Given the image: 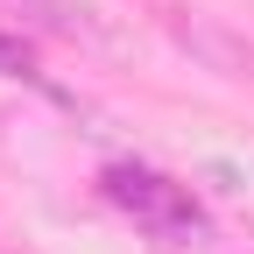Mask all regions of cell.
Segmentation results:
<instances>
[{
  "mask_svg": "<svg viewBox=\"0 0 254 254\" xmlns=\"http://www.w3.org/2000/svg\"><path fill=\"white\" fill-rule=\"evenodd\" d=\"M99 184H106V198H113L120 212H134L148 233H163V240L198 233V205H190V190H184V184L155 177V170H141V163H113Z\"/></svg>",
  "mask_w": 254,
  "mask_h": 254,
  "instance_id": "obj_1",
  "label": "cell"
},
{
  "mask_svg": "<svg viewBox=\"0 0 254 254\" xmlns=\"http://www.w3.org/2000/svg\"><path fill=\"white\" fill-rule=\"evenodd\" d=\"M163 28H170V43H177L190 64H198V71L226 78V85H254V43H247V36H233L226 21L170 7V14H163Z\"/></svg>",
  "mask_w": 254,
  "mask_h": 254,
  "instance_id": "obj_2",
  "label": "cell"
},
{
  "mask_svg": "<svg viewBox=\"0 0 254 254\" xmlns=\"http://www.w3.org/2000/svg\"><path fill=\"white\" fill-rule=\"evenodd\" d=\"M21 14H36L50 36H64V43H78V50H99V57H113L127 36L99 14V7H85V0H21Z\"/></svg>",
  "mask_w": 254,
  "mask_h": 254,
  "instance_id": "obj_3",
  "label": "cell"
},
{
  "mask_svg": "<svg viewBox=\"0 0 254 254\" xmlns=\"http://www.w3.org/2000/svg\"><path fill=\"white\" fill-rule=\"evenodd\" d=\"M0 78H28V50L14 36H0Z\"/></svg>",
  "mask_w": 254,
  "mask_h": 254,
  "instance_id": "obj_4",
  "label": "cell"
}]
</instances>
